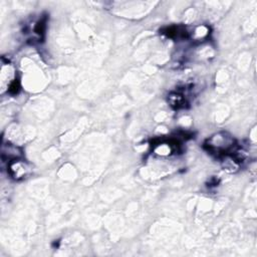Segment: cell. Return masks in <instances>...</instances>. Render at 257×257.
Returning <instances> with one entry per match:
<instances>
[{"label":"cell","instance_id":"1","mask_svg":"<svg viewBox=\"0 0 257 257\" xmlns=\"http://www.w3.org/2000/svg\"><path fill=\"white\" fill-rule=\"evenodd\" d=\"M208 152L217 156L227 155L234 147V140L227 133H218L208 139L205 144Z\"/></svg>","mask_w":257,"mask_h":257},{"label":"cell","instance_id":"2","mask_svg":"<svg viewBox=\"0 0 257 257\" xmlns=\"http://www.w3.org/2000/svg\"><path fill=\"white\" fill-rule=\"evenodd\" d=\"M8 170H9L10 175L16 180L25 178V176L27 175V172H28V168H27L25 162L20 159L9 162Z\"/></svg>","mask_w":257,"mask_h":257},{"label":"cell","instance_id":"3","mask_svg":"<svg viewBox=\"0 0 257 257\" xmlns=\"http://www.w3.org/2000/svg\"><path fill=\"white\" fill-rule=\"evenodd\" d=\"M168 101L171 104V106H172L174 109H177V110L181 109V108H184L185 104H186L185 97L182 94H179V93H172V94H171L168 98Z\"/></svg>","mask_w":257,"mask_h":257}]
</instances>
